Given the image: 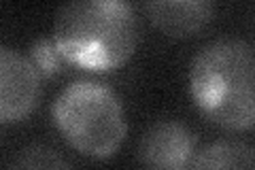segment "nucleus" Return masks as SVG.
<instances>
[{"instance_id":"obj_7","label":"nucleus","mask_w":255,"mask_h":170,"mask_svg":"<svg viewBox=\"0 0 255 170\" xmlns=\"http://www.w3.org/2000/svg\"><path fill=\"white\" fill-rule=\"evenodd\" d=\"M255 164V149L245 141H215L194 153L189 168H245Z\"/></svg>"},{"instance_id":"obj_1","label":"nucleus","mask_w":255,"mask_h":170,"mask_svg":"<svg viewBox=\"0 0 255 170\" xmlns=\"http://www.w3.org/2000/svg\"><path fill=\"white\" fill-rule=\"evenodd\" d=\"M53 43L79 68H122L140 40L136 13L126 0H66L53 19Z\"/></svg>"},{"instance_id":"obj_6","label":"nucleus","mask_w":255,"mask_h":170,"mask_svg":"<svg viewBox=\"0 0 255 170\" xmlns=\"http://www.w3.org/2000/svg\"><path fill=\"white\" fill-rule=\"evenodd\" d=\"M145 6L151 23L172 38L196 36L215 15V0H147Z\"/></svg>"},{"instance_id":"obj_4","label":"nucleus","mask_w":255,"mask_h":170,"mask_svg":"<svg viewBox=\"0 0 255 170\" xmlns=\"http://www.w3.org/2000/svg\"><path fill=\"white\" fill-rule=\"evenodd\" d=\"M41 75L30 58L11 47H0V124L23 121L38 107Z\"/></svg>"},{"instance_id":"obj_3","label":"nucleus","mask_w":255,"mask_h":170,"mask_svg":"<svg viewBox=\"0 0 255 170\" xmlns=\"http://www.w3.org/2000/svg\"><path fill=\"white\" fill-rule=\"evenodd\" d=\"M51 117L70 147L94 160L113 158L128 134L119 96L109 85L87 79L64 87L53 102Z\"/></svg>"},{"instance_id":"obj_2","label":"nucleus","mask_w":255,"mask_h":170,"mask_svg":"<svg viewBox=\"0 0 255 170\" xmlns=\"http://www.w3.org/2000/svg\"><path fill=\"white\" fill-rule=\"evenodd\" d=\"M189 92L206 119L247 132L255 124V58L243 38L204 45L189 64Z\"/></svg>"},{"instance_id":"obj_5","label":"nucleus","mask_w":255,"mask_h":170,"mask_svg":"<svg viewBox=\"0 0 255 170\" xmlns=\"http://www.w3.org/2000/svg\"><path fill=\"white\" fill-rule=\"evenodd\" d=\"M198 139L185 124L174 119H162L151 124L138 141L136 156L142 166L181 170L189 168L196 153Z\"/></svg>"},{"instance_id":"obj_8","label":"nucleus","mask_w":255,"mask_h":170,"mask_svg":"<svg viewBox=\"0 0 255 170\" xmlns=\"http://www.w3.org/2000/svg\"><path fill=\"white\" fill-rule=\"evenodd\" d=\"M9 166L13 168H68L70 162L62 158V153H58L49 145L34 143L23 147L17 156H15Z\"/></svg>"},{"instance_id":"obj_9","label":"nucleus","mask_w":255,"mask_h":170,"mask_svg":"<svg viewBox=\"0 0 255 170\" xmlns=\"http://www.w3.org/2000/svg\"><path fill=\"white\" fill-rule=\"evenodd\" d=\"M30 60L34 64V68L38 70L41 79H51L58 77L62 72V64L66 62L62 58L60 49L55 47L53 38H38L30 47Z\"/></svg>"}]
</instances>
